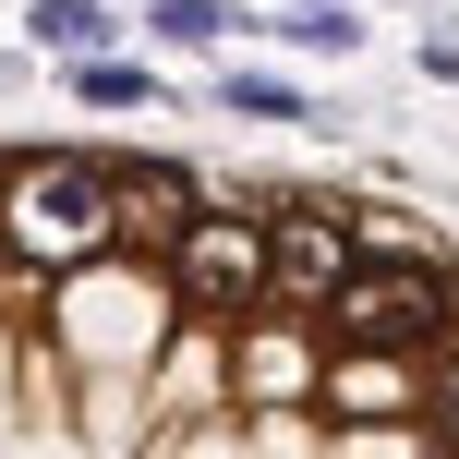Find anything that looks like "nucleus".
Here are the masks:
<instances>
[{"label":"nucleus","mask_w":459,"mask_h":459,"mask_svg":"<svg viewBox=\"0 0 459 459\" xmlns=\"http://www.w3.org/2000/svg\"><path fill=\"white\" fill-rule=\"evenodd\" d=\"M447 339V278L423 266H375V278H339V351H375V363H411V351Z\"/></svg>","instance_id":"2"},{"label":"nucleus","mask_w":459,"mask_h":459,"mask_svg":"<svg viewBox=\"0 0 459 459\" xmlns=\"http://www.w3.org/2000/svg\"><path fill=\"white\" fill-rule=\"evenodd\" d=\"M436 423H447V447H459V375H447V387H436Z\"/></svg>","instance_id":"10"},{"label":"nucleus","mask_w":459,"mask_h":459,"mask_svg":"<svg viewBox=\"0 0 459 459\" xmlns=\"http://www.w3.org/2000/svg\"><path fill=\"white\" fill-rule=\"evenodd\" d=\"M218 97H230V109H254V121H290V109H302V97H290V85H278V73H230V85H218Z\"/></svg>","instance_id":"7"},{"label":"nucleus","mask_w":459,"mask_h":459,"mask_svg":"<svg viewBox=\"0 0 459 459\" xmlns=\"http://www.w3.org/2000/svg\"><path fill=\"white\" fill-rule=\"evenodd\" d=\"M85 97H97V109H145V97H158V85H145L134 61H85Z\"/></svg>","instance_id":"8"},{"label":"nucleus","mask_w":459,"mask_h":459,"mask_svg":"<svg viewBox=\"0 0 459 459\" xmlns=\"http://www.w3.org/2000/svg\"><path fill=\"white\" fill-rule=\"evenodd\" d=\"M399 399H411V375H399V363H375V351H351V363H339V411H351V423H387Z\"/></svg>","instance_id":"5"},{"label":"nucleus","mask_w":459,"mask_h":459,"mask_svg":"<svg viewBox=\"0 0 459 459\" xmlns=\"http://www.w3.org/2000/svg\"><path fill=\"white\" fill-rule=\"evenodd\" d=\"M37 37L73 48V61H109V13L97 0H37Z\"/></svg>","instance_id":"6"},{"label":"nucleus","mask_w":459,"mask_h":459,"mask_svg":"<svg viewBox=\"0 0 459 459\" xmlns=\"http://www.w3.org/2000/svg\"><path fill=\"white\" fill-rule=\"evenodd\" d=\"M0 230H13V254H37V266H85V254H109V169L85 158H13V194H0Z\"/></svg>","instance_id":"1"},{"label":"nucleus","mask_w":459,"mask_h":459,"mask_svg":"<svg viewBox=\"0 0 459 459\" xmlns=\"http://www.w3.org/2000/svg\"><path fill=\"white\" fill-rule=\"evenodd\" d=\"M158 37H218V0H158Z\"/></svg>","instance_id":"9"},{"label":"nucleus","mask_w":459,"mask_h":459,"mask_svg":"<svg viewBox=\"0 0 459 459\" xmlns=\"http://www.w3.org/2000/svg\"><path fill=\"white\" fill-rule=\"evenodd\" d=\"M182 290L218 302V315L266 302V230H254V218H194L182 230Z\"/></svg>","instance_id":"3"},{"label":"nucleus","mask_w":459,"mask_h":459,"mask_svg":"<svg viewBox=\"0 0 459 459\" xmlns=\"http://www.w3.org/2000/svg\"><path fill=\"white\" fill-rule=\"evenodd\" d=\"M339 278H351L339 218H278V230H266V290H290V302H339Z\"/></svg>","instance_id":"4"}]
</instances>
